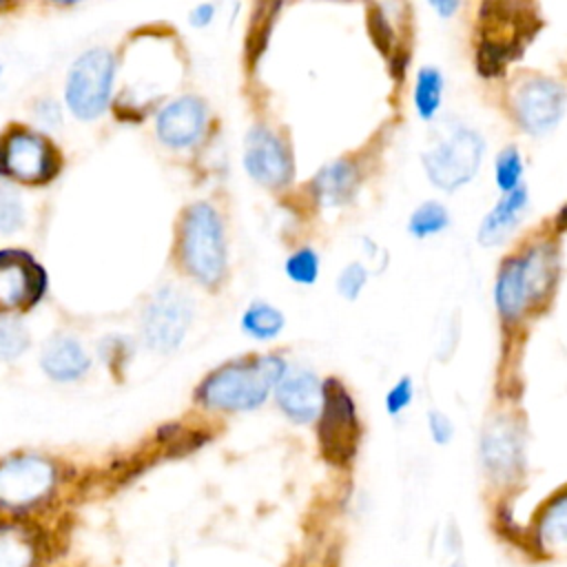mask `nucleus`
I'll return each instance as SVG.
<instances>
[{
  "mask_svg": "<svg viewBox=\"0 0 567 567\" xmlns=\"http://www.w3.org/2000/svg\"><path fill=\"white\" fill-rule=\"evenodd\" d=\"M166 24L137 27L117 49V82L111 111L120 122H144L153 115L186 75V55Z\"/></svg>",
  "mask_w": 567,
  "mask_h": 567,
  "instance_id": "1",
  "label": "nucleus"
},
{
  "mask_svg": "<svg viewBox=\"0 0 567 567\" xmlns=\"http://www.w3.org/2000/svg\"><path fill=\"white\" fill-rule=\"evenodd\" d=\"M560 279L556 233H538L507 252L494 272L492 303L503 330H516L540 315L554 299Z\"/></svg>",
  "mask_w": 567,
  "mask_h": 567,
  "instance_id": "2",
  "label": "nucleus"
},
{
  "mask_svg": "<svg viewBox=\"0 0 567 567\" xmlns=\"http://www.w3.org/2000/svg\"><path fill=\"white\" fill-rule=\"evenodd\" d=\"M540 29L543 11L536 0H478L472 31L476 75L503 82Z\"/></svg>",
  "mask_w": 567,
  "mask_h": 567,
  "instance_id": "3",
  "label": "nucleus"
},
{
  "mask_svg": "<svg viewBox=\"0 0 567 567\" xmlns=\"http://www.w3.org/2000/svg\"><path fill=\"white\" fill-rule=\"evenodd\" d=\"M290 361L281 350L250 352L213 368L197 385L195 401L217 414H248L264 408Z\"/></svg>",
  "mask_w": 567,
  "mask_h": 567,
  "instance_id": "4",
  "label": "nucleus"
},
{
  "mask_svg": "<svg viewBox=\"0 0 567 567\" xmlns=\"http://www.w3.org/2000/svg\"><path fill=\"white\" fill-rule=\"evenodd\" d=\"M177 261L204 288H219L228 277V233L221 210L210 199H195L177 219Z\"/></svg>",
  "mask_w": 567,
  "mask_h": 567,
  "instance_id": "5",
  "label": "nucleus"
},
{
  "mask_svg": "<svg viewBox=\"0 0 567 567\" xmlns=\"http://www.w3.org/2000/svg\"><path fill=\"white\" fill-rule=\"evenodd\" d=\"M503 111L514 128L529 137H543L565 120L567 84L534 69L512 71L503 80Z\"/></svg>",
  "mask_w": 567,
  "mask_h": 567,
  "instance_id": "6",
  "label": "nucleus"
},
{
  "mask_svg": "<svg viewBox=\"0 0 567 567\" xmlns=\"http://www.w3.org/2000/svg\"><path fill=\"white\" fill-rule=\"evenodd\" d=\"M487 142L483 133L465 122L441 126L421 151L425 179L441 193H456L472 184L483 166Z\"/></svg>",
  "mask_w": 567,
  "mask_h": 567,
  "instance_id": "7",
  "label": "nucleus"
},
{
  "mask_svg": "<svg viewBox=\"0 0 567 567\" xmlns=\"http://www.w3.org/2000/svg\"><path fill=\"white\" fill-rule=\"evenodd\" d=\"M64 168V153L51 133L9 122L0 131V179L13 186H47Z\"/></svg>",
  "mask_w": 567,
  "mask_h": 567,
  "instance_id": "8",
  "label": "nucleus"
},
{
  "mask_svg": "<svg viewBox=\"0 0 567 567\" xmlns=\"http://www.w3.org/2000/svg\"><path fill=\"white\" fill-rule=\"evenodd\" d=\"M312 425L321 458L334 470H350L363 441V421L343 379L323 377V401Z\"/></svg>",
  "mask_w": 567,
  "mask_h": 567,
  "instance_id": "9",
  "label": "nucleus"
},
{
  "mask_svg": "<svg viewBox=\"0 0 567 567\" xmlns=\"http://www.w3.org/2000/svg\"><path fill=\"white\" fill-rule=\"evenodd\" d=\"M117 82V51L104 44L84 49L69 64L64 106L78 122H95L111 111Z\"/></svg>",
  "mask_w": 567,
  "mask_h": 567,
  "instance_id": "10",
  "label": "nucleus"
},
{
  "mask_svg": "<svg viewBox=\"0 0 567 567\" xmlns=\"http://www.w3.org/2000/svg\"><path fill=\"white\" fill-rule=\"evenodd\" d=\"M241 166L252 184L268 193H288L297 177L292 140L286 128L252 122L241 144Z\"/></svg>",
  "mask_w": 567,
  "mask_h": 567,
  "instance_id": "11",
  "label": "nucleus"
},
{
  "mask_svg": "<svg viewBox=\"0 0 567 567\" xmlns=\"http://www.w3.org/2000/svg\"><path fill=\"white\" fill-rule=\"evenodd\" d=\"M525 425L516 414L501 412L485 419L476 456L489 485L514 487L525 472Z\"/></svg>",
  "mask_w": 567,
  "mask_h": 567,
  "instance_id": "12",
  "label": "nucleus"
},
{
  "mask_svg": "<svg viewBox=\"0 0 567 567\" xmlns=\"http://www.w3.org/2000/svg\"><path fill=\"white\" fill-rule=\"evenodd\" d=\"M60 483L58 465L42 454H13L0 461V509L24 514L44 505Z\"/></svg>",
  "mask_w": 567,
  "mask_h": 567,
  "instance_id": "13",
  "label": "nucleus"
},
{
  "mask_svg": "<svg viewBox=\"0 0 567 567\" xmlns=\"http://www.w3.org/2000/svg\"><path fill=\"white\" fill-rule=\"evenodd\" d=\"M153 135L171 153H195L213 135L208 102L190 91L175 93L153 113Z\"/></svg>",
  "mask_w": 567,
  "mask_h": 567,
  "instance_id": "14",
  "label": "nucleus"
},
{
  "mask_svg": "<svg viewBox=\"0 0 567 567\" xmlns=\"http://www.w3.org/2000/svg\"><path fill=\"white\" fill-rule=\"evenodd\" d=\"M195 319L190 295L173 284L157 288L140 317V332L148 350L168 354L177 350Z\"/></svg>",
  "mask_w": 567,
  "mask_h": 567,
  "instance_id": "15",
  "label": "nucleus"
},
{
  "mask_svg": "<svg viewBox=\"0 0 567 567\" xmlns=\"http://www.w3.org/2000/svg\"><path fill=\"white\" fill-rule=\"evenodd\" d=\"M365 182V166L359 155H341L317 168L306 182V195L317 210H341L354 204Z\"/></svg>",
  "mask_w": 567,
  "mask_h": 567,
  "instance_id": "16",
  "label": "nucleus"
},
{
  "mask_svg": "<svg viewBox=\"0 0 567 567\" xmlns=\"http://www.w3.org/2000/svg\"><path fill=\"white\" fill-rule=\"evenodd\" d=\"M270 401L292 425H312L323 401V377H319L317 370L308 365L290 363L272 388Z\"/></svg>",
  "mask_w": 567,
  "mask_h": 567,
  "instance_id": "17",
  "label": "nucleus"
},
{
  "mask_svg": "<svg viewBox=\"0 0 567 567\" xmlns=\"http://www.w3.org/2000/svg\"><path fill=\"white\" fill-rule=\"evenodd\" d=\"M44 281V270L29 252L16 248L0 250V315L38 303Z\"/></svg>",
  "mask_w": 567,
  "mask_h": 567,
  "instance_id": "18",
  "label": "nucleus"
},
{
  "mask_svg": "<svg viewBox=\"0 0 567 567\" xmlns=\"http://www.w3.org/2000/svg\"><path fill=\"white\" fill-rule=\"evenodd\" d=\"M525 540L543 558L567 554V483L538 505L527 525Z\"/></svg>",
  "mask_w": 567,
  "mask_h": 567,
  "instance_id": "19",
  "label": "nucleus"
},
{
  "mask_svg": "<svg viewBox=\"0 0 567 567\" xmlns=\"http://www.w3.org/2000/svg\"><path fill=\"white\" fill-rule=\"evenodd\" d=\"M529 210V188L523 184L509 193H501L492 208L481 217L476 228V241L483 248L503 246L520 226Z\"/></svg>",
  "mask_w": 567,
  "mask_h": 567,
  "instance_id": "20",
  "label": "nucleus"
},
{
  "mask_svg": "<svg viewBox=\"0 0 567 567\" xmlns=\"http://www.w3.org/2000/svg\"><path fill=\"white\" fill-rule=\"evenodd\" d=\"M44 374L58 383L82 379L91 368V357L84 346L71 334H53L40 352Z\"/></svg>",
  "mask_w": 567,
  "mask_h": 567,
  "instance_id": "21",
  "label": "nucleus"
},
{
  "mask_svg": "<svg viewBox=\"0 0 567 567\" xmlns=\"http://www.w3.org/2000/svg\"><path fill=\"white\" fill-rule=\"evenodd\" d=\"M40 538L33 527L18 520L0 523V567H35Z\"/></svg>",
  "mask_w": 567,
  "mask_h": 567,
  "instance_id": "22",
  "label": "nucleus"
},
{
  "mask_svg": "<svg viewBox=\"0 0 567 567\" xmlns=\"http://www.w3.org/2000/svg\"><path fill=\"white\" fill-rule=\"evenodd\" d=\"M288 326V319L279 306L268 299H252L239 315V330L257 341L272 343L277 341Z\"/></svg>",
  "mask_w": 567,
  "mask_h": 567,
  "instance_id": "23",
  "label": "nucleus"
},
{
  "mask_svg": "<svg viewBox=\"0 0 567 567\" xmlns=\"http://www.w3.org/2000/svg\"><path fill=\"white\" fill-rule=\"evenodd\" d=\"M445 100V75L434 64H421L414 71L412 84V109L416 117L425 124L434 122L443 109Z\"/></svg>",
  "mask_w": 567,
  "mask_h": 567,
  "instance_id": "24",
  "label": "nucleus"
},
{
  "mask_svg": "<svg viewBox=\"0 0 567 567\" xmlns=\"http://www.w3.org/2000/svg\"><path fill=\"white\" fill-rule=\"evenodd\" d=\"M452 226V213L441 199H423L416 204L405 221V230L412 239L425 241L443 235Z\"/></svg>",
  "mask_w": 567,
  "mask_h": 567,
  "instance_id": "25",
  "label": "nucleus"
},
{
  "mask_svg": "<svg viewBox=\"0 0 567 567\" xmlns=\"http://www.w3.org/2000/svg\"><path fill=\"white\" fill-rule=\"evenodd\" d=\"M284 277L299 288L315 286L321 277V252L312 244L295 246L284 259Z\"/></svg>",
  "mask_w": 567,
  "mask_h": 567,
  "instance_id": "26",
  "label": "nucleus"
},
{
  "mask_svg": "<svg viewBox=\"0 0 567 567\" xmlns=\"http://www.w3.org/2000/svg\"><path fill=\"white\" fill-rule=\"evenodd\" d=\"M494 186L498 193H509L525 184V157L516 144L503 146L494 155Z\"/></svg>",
  "mask_w": 567,
  "mask_h": 567,
  "instance_id": "27",
  "label": "nucleus"
},
{
  "mask_svg": "<svg viewBox=\"0 0 567 567\" xmlns=\"http://www.w3.org/2000/svg\"><path fill=\"white\" fill-rule=\"evenodd\" d=\"M31 337L27 326L11 312L0 315V361H16L29 350Z\"/></svg>",
  "mask_w": 567,
  "mask_h": 567,
  "instance_id": "28",
  "label": "nucleus"
},
{
  "mask_svg": "<svg viewBox=\"0 0 567 567\" xmlns=\"http://www.w3.org/2000/svg\"><path fill=\"white\" fill-rule=\"evenodd\" d=\"M370 277L372 268L363 259H352L337 272L334 290L343 301H357L363 295Z\"/></svg>",
  "mask_w": 567,
  "mask_h": 567,
  "instance_id": "29",
  "label": "nucleus"
},
{
  "mask_svg": "<svg viewBox=\"0 0 567 567\" xmlns=\"http://www.w3.org/2000/svg\"><path fill=\"white\" fill-rule=\"evenodd\" d=\"M24 221H27V210L18 188L0 179V233L11 235L20 230Z\"/></svg>",
  "mask_w": 567,
  "mask_h": 567,
  "instance_id": "30",
  "label": "nucleus"
},
{
  "mask_svg": "<svg viewBox=\"0 0 567 567\" xmlns=\"http://www.w3.org/2000/svg\"><path fill=\"white\" fill-rule=\"evenodd\" d=\"M416 399V381L410 374H401L388 390L383 396V408L385 414L390 419H399L401 414H405L412 403Z\"/></svg>",
  "mask_w": 567,
  "mask_h": 567,
  "instance_id": "31",
  "label": "nucleus"
},
{
  "mask_svg": "<svg viewBox=\"0 0 567 567\" xmlns=\"http://www.w3.org/2000/svg\"><path fill=\"white\" fill-rule=\"evenodd\" d=\"M31 115H33V126H38V128H42L47 133L58 131L62 126V122H64L62 104L53 95L35 97Z\"/></svg>",
  "mask_w": 567,
  "mask_h": 567,
  "instance_id": "32",
  "label": "nucleus"
},
{
  "mask_svg": "<svg viewBox=\"0 0 567 567\" xmlns=\"http://www.w3.org/2000/svg\"><path fill=\"white\" fill-rule=\"evenodd\" d=\"M425 430H427V436L434 445L439 447H445L454 441L456 436V425L454 421L450 419L447 412L439 410V408H430L425 412Z\"/></svg>",
  "mask_w": 567,
  "mask_h": 567,
  "instance_id": "33",
  "label": "nucleus"
},
{
  "mask_svg": "<svg viewBox=\"0 0 567 567\" xmlns=\"http://www.w3.org/2000/svg\"><path fill=\"white\" fill-rule=\"evenodd\" d=\"M458 339H461V317H458V312H454L445 319V326L439 332V346L434 350L436 361H441V363L450 361V357L454 354V350L458 346Z\"/></svg>",
  "mask_w": 567,
  "mask_h": 567,
  "instance_id": "34",
  "label": "nucleus"
},
{
  "mask_svg": "<svg viewBox=\"0 0 567 567\" xmlns=\"http://www.w3.org/2000/svg\"><path fill=\"white\" fill-rule=\"evenodd\" d=\"M217 18V4L213 0H202L188 11V24L193 29H206L215 22Z\"/></svg>",
  "mask_w": 567,
  "mask_h": 567,
  "instance_id": "35",
  "label": "nucleus"
},
{
  "mask_svg": "<svg viewBox=\"0 0 567 567\" xmlns=\"http://www.w3.org/2000/svg\"><path fill=\"white\" fill-rule=\"evenodd\" d=\"M427 7L441 18V20H452L458 16L463 0H425Z\"/></svg>",
  "mask_w": 567,
  "mask_h": 567,
  "instance_id": "36",
  "label": "nucleus"
},
{
  "mask_svg": "<svg viewBox=\"0 0 567 567\" xmlns=\"http://www.w3.org/2000/svg\"><path fill=\"white\" fill-rule=\"evenodd\" d=\"M551 230L558 233H567V202L556 210V215L551 217Z\"/></svg>",
  "mask_w": 567,
  "mask_h": 567,
  "instance_id": "37",
  "label": "nucleus"
},
{
  "mask_svg": "<svg viewBox=\"0 0 567 567\" xmlns=\"http://www.w3.org/2000/svg\"><path fill=\"white\" fill-rule=\"evenodd\" d=\"M40 4H47V7H51V9H73V7H78V4H84V2H89V0H38Z\"/></svg>",
  "mask_w": 567,
  "mask_h": 567,
  "instance_id": "38",
  "label": "nucleus"
},
{
  "mask_svg": "<svg viewBox=\"0 0 567 567\" xmlns=\"http://www.w3.org/2000/svg\"><path fill=\"white\" fill-rule=\"evenodd\" d=\"M447 567H467V563H465V558H463V551L450 554V556H447Z\"/></svg>",
  "mask_w": 567,
  "mask_h": 567,
  "instance_id": "39",
  "label": "nucleus"
},
{
  "mask_svg": "<svg viewBox=\"0 0 567 567\" xmlns=\"http://www.w3.org/2000/svg\"><path fill=\"white\" fill-rule=\"evenodd\" d=\"M16 2H18V0H0V13L9 11V9H11Z\"/></svg>",
  "mask_w": 567,
  "mask_h": 567,
  "instance_id": "40",
  "label": "nucleus"
},
{
  "mask_svg": "<svg viewBox=\"0 0 567 567\" xmlns=\"http://www.w3.org/2000/svg\"><path fill=\"white\" fill-rule=\"evenodd\" d=\"M0 75H2V64H0Z\"/></svg>",
  "mask_w": 567,
  "mask_h": 567,
  "instance_id": "41",
  "label": "nucleus"
}]
</instances>
